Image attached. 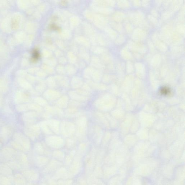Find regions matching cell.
Segmentation results:
<instances>
[{"label":"cell","instance_id":"cell-1","mask_svg":"<svg viewBox=\"0 0 185 185\" xmlns=\"http://www.w3.org/2000/svg\"><path fill=\"white\" fill-rule=\"evenodd\" d=\"M76 127L69 122L63 121L60 125V132L65 138H71L75 133Z\"/></svg>","mask_w":185,"mask_h":185},{"label":"cell","instance_id":"cell-2","mask_svg":"<svg viewBox=\"0 0 185 185\" xmlns=\"http://www.w3.org/2000/svg\"><path fill=\"white\" fill-rule=\"evenodd\" d=\"M46 140L47 145L51 147L58 148L63 146L64 143V139L60 137L51 136L47 137Z\"/></svg>","mask_w":185,"mask_h":185},{"label":"cell","instance_id":"cell-3","mask_svg":"<svg viewBox=\"0 0 185 185\" xmlns=\"http://www.w3.org/2000/svg\"><path fill=\"white\" fill-rule=\"evenodd\" d=\"M48 126L52 132L54 133L59 134L60 133V122L57 120L51 119L46 121Z\"/></svg>","mask_w":185,"mask_h":185},{"label":"cell","instance_id":"cell-4","mask_svg":"<svg viewBox=\"0 0 185 185\" xmlns=\"http://www.w3.org/2000/svg\"><path fill=\"white\" fill-rule=\"evenodd\" d=\"M45 97L48 101H55L60 97L61 93L57 91L47 90L44 93Z\"/></svg>","mask_w":185,"mask_h":185},{"label":"cell","instance_id":"cell-5","mask_svg":"<svg viewBox=\"0 0 185 185\" xmlns=\"http://www.w3.org/2000/svg\"><path fill=\"white\" fill-rule=\"evenodd\" d=\"M69 96L74 101H86L89 99L88 97L84 96L79 94L75 92V91H71L69 93Z\"/></svg>","mask_w":185,"mask_h":185},{"label":"cell","instance_id":"cell-6","mask_svg":"<svg viewBox=\"0 0 185 185\" xmlns=\"http://www.w3.org/2000/svg\"><path fill=\"white\" fill-rule=\"evenodd\" d=\"M75 133L77 138L79 139H84L86 136V127L77 126Z\"/></svg>","mask_w":185,"mask_h":185},{"label":"cell","instance_id":"cell-7","mask_svg":"<svg viewBox=\"0 0 185 185\" xmlns=\"http://www.w3.org/2000/svg\"><path fill=\"white\" fill-rule=\"evenodd\" d=\"M68 104V98L66 95L60 97L56 102V104L60 108H66Z\"/></svg>","mask_w":185,"mask_h":185},{"label":"cell","instance_id":"cell-8","mask_svg":"<svg viewBox=\"0 0 185 185\" xmlns=\"http://www.w3.org/2000/svg\"><path fill=\"white\" fill-rule=\"evenodd\" d=\"M40 56V52L37 49L33 50L32 53L31 61L33 63H36L39 60Z\"/></svg>","mask_w":185,"mask_h":185},{"label":"cell","instance_id":"cell-9","mask_svg":"<svg viewBox=\"0 0 185 185\" xmlns=\"http://www.w3.org/2000/svg\"><path fill=\"white\" fill-rule=\"evenodd\" d=\"M42 126L43 131L45 133V134H46L47 135L53 134V132L51 131V130L48 126L46 121L43 122L42 123Z\"/></svg>","mask_w":185,"mask_h":185},{"label":"cell","instance_id":"cell-10","mask_svg":"<svg viewBox=\"0 0 185 185\" xmlns=\"http://www.w3.org/2000/svg\"><path fill=\"white\" fill-rule=\"evenodd\" d=\"M77 112V108H70L67 109L66 111V114L71 116L74 115Z\"/></svg>","mask_w":185,"mask_h":185},{"label":"cell","instance_id":"cell-11","mask_svg":"<svg viewBox=\"0 0 185 185\" xmlns=\"http://www.w3.org/2000/svg\"><path fill=\"white\" fill-rule=\"evenodd\" d=\"M161 92L162 94L165 95H170L171 93L170 89L167 87H164L162 88L161 90Z\"/></svg>","mask_w":185,"mask_h":185},{"label":"cell","instance_id":"cell-12","mask_svg":"<svg viewBox=\"0 0 185 185\" xmlns=\"http://www.w3.org/2000/svg\"><path fill=\"white\" fill-rule=\"evenodd\" d=\"M79 94L84 96L88 97L90 95V93L84 90H77L75 91Z\"/></svg>","mask_w":185,"mask_h":185},{"label":"cell","instance_id":"cell-13","mask_svg":"<svg viewBox=\"0 0 185 185\" xmlns=\"http://www.w3.org/2000/svg\"><path fill=\"white\" fill-rule=\"evenodd\" d=\"M70 138H68L67 139V144L68 147H72L73 145H74L76 143V140L75 139Z\"/></svg>","mask_w":185,"mask_h":185},{"label":"cell","instance_id":"cell-14","mask_svg":"<svg viewBox=\"0 0 185 185\" xmlns=\"http://www.w3.org/2000/svg\"><path fill=\"white\" fill-rule=\"evenodd\" d=\"M81 105V103H79L77 101L72 100L71 102L69 103V106H70V108H77L78 107Z\"/></svg>","mask_w":185,"mask_h":185},{"label":"cell","instance_id":"cell-15","mask_svg":"<svg viewBox=\"0 0 185 185\" xmlns=\"http://www.w3.org/2000/svg\"><path fill=\"white\" fill-rule=\"evenodd\" d=\"M51 27V29L53 30H55L56 31H60V28L58 26L54 25L52 24L50 26Z\"/></svg>","mask_w":185,"mask_h":185},{"label":"cell","instance_id":"cell-16","mask_svg":"<svg viewBox=\"0 0 185 185\" xmlns=\"http://www.w3.org/2000/svg\"><path fill=\"white\" fill-rule=\"evenodd\" d=\"M62 4V5H66V4H67V2L66 1H62L61 2V3Z\"/></svg>","mask_w":185,"mask_h":185}]
</instances>
